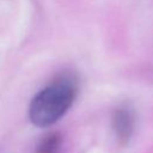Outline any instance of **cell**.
<instances>
[{"label": "cell", "mask_w": 153, "mask_h": 153, "mask_svg": "<svg viewBox=\"0 0 153 153\" xmlns=\"http://www.w3.org/2000/svg\"><path fill=\"white\" fill-rule=\"evenodd\" d=\"M76 94V79L71 74L60 75L31 99L29 105L31 123L39 128L53 126L71 109Z\"/></svg>", "instance_id": "obj_1"}, {"label": "cell", "mask_w": 153, "mask_h": 153, "mask_svg": "<svg viewBox=\"0 0 153 153\" xmlns=\"http://www.w3.org/2000/svg\"><path fill=\"white\" fill-rule=\"evenodd\" d=\"M136 127V115L128 104L117 106L111 116V129L120 145L126 146L130 142Z\"/></svg>", "instance_id": "obj_2"}, {"label": "cell", "mask_w": 153, "mask_h": 153, "mask_svg": "<svg viewBox=\"0 0 153 153\" xmlns=\"http://www.w3.org/2000/svg\"><path fill=\"white\" fill-rule=\"evenodd\" d=\"M62 145V136L60 133L50 131L45 134L36 146V153H57Z\"/></svg>", "instance_id": "obj_3"}]
</instances>
